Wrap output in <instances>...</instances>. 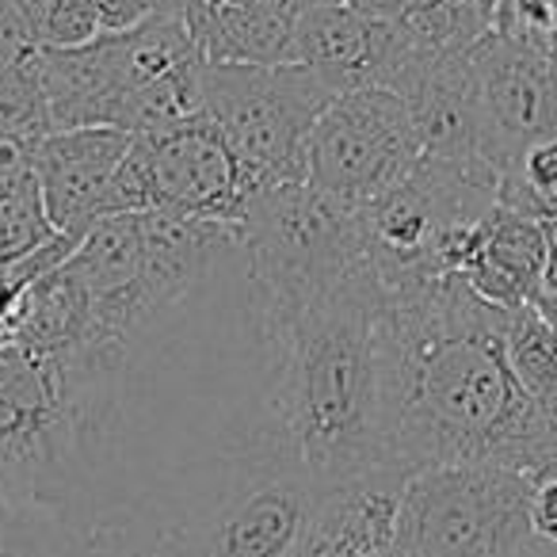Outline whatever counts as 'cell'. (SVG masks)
I'll return each mask as SVG.
<instances>
[{"label":"cell","mask_w":557,"mask_h":557,"mask_svg":"<svg viewBox=\"0 0 557 557\" xmlns=\"http://www.w3.org/2000/svg\"><path fill=\"white\" fill-rule=\"evenodd\" d=\"M424 157L401 92L348 88L318 115L306 141V184L348 214H363L412 176Z\"/></svg>","instance_id":"ba28073f"},{"label":"cell","mask_w":557,"mask_h":557,"mask_svg":"<svg viewBox=\"0 0 557 557\" xmlns=\"http://www.w3.org/2000/svg\"><path fill=\"white\" fill-rule=\"evenodd\" d=\"M81 534L35 511L0 504V557H77Z\"/></svg>","instance_id":"44dd1931"},{"label":"cell","mask_w":557,"mask_h":557,"mask_svg":"<svg viewBox=\"0 0 557 557\" xmlns=\"http://www.w3.org/2000/svg\"><path fill=\"white\" fill-rule=\"evenodd\" d=\"M405 473L374 470L318 493L287 557H394Z\"/></svg>","instance_id":"5bb4252c"},{"label":"cell","mask_w":557,"mask_h":557,"mask_svg":"<svg viewBox=\"0 0 557 557\" xmlns=\"http://www.w3.org/2000/svg\"><path fill=\"white\" fill-rule=\"evenodd\" d=\"M386 462L405 478L432 466L534 478L557 462V420L504 356V310L458 275L386 295Z\"/></svg>","instance_id":"6da1fadb"},{"label":"cell","mask_w":557,"mask_h":557,"mask_svg":"<svg viewBox=\"0 0 557 557\" xmlns=\"http://www.w3.org/2000/svg\"><path fill=\"white\" fill-rule=\"evenodd\" d=\"M531 478L508 466H432L405 481L394 557H531Z\"/></svg>","instance_id":"8992f818"},{"label":"cell","mask_w":557,"mask_h":557,"mask_svg":"<svg viewBox=\"0 0 557 557\" xmlns=\"http://www.w3.org/2000/svg\"><path fill=\"white\" fill-rule=\"evenodd\" d=\"M500 202V176L493 169L420 157L401 187L359 214L363 252L382 290L420 287L443 275H458L473 233Z\"/></svg>","instance_id":"277c9868"},{"label":"cell","mask_w":557,"mask_h":557,"mask_svg":"<svg viewBox=\"0 0 557 557\" xmlns=\"http://www.w3.org/2000/svg\"><path fill=\"white\" fill-rule=\"evenodd\" d=\"M73 443L54 363L0 341V504L70 527Z\"/></svg>","instance_id":"9c48e42d"},{"label":"cell","mask_w":557,"mask_h":557,"mask_svg":"<svg viewBox=\"0 0 557 557\" xmlns=\"http://www.w3.org/2000/svg\"><path fill=\"white\" fill-rule=\"evenodd\" d=\"M260 455L318 488L386 462V290L371 263L290 318L263 321Z\"/></svg>","instance_id":"7a4b0ae2"},{"label":"cell","mask_w":557,"mask_h":557,"mask_svg":"<svg viewBox=\"0 0 557 557\" xmlns=\"http://www.w3.org/2000/svg\"><path fill=\"white\" fill-rule=\"evenodd\" d=\"M481 103V153L504 176L539 138H557V70L542 50L493 32L470 50Z\"/></svg>","instance_id":"7c38bea8"},{"label":"cell","mask_w":557,"mask_h":557,"mask_svg":"<svg viewBox=\"0 0 557 557\" xmlns=\"http://www.w3.org/2000/svg\"><path fill=\"white\" fill-rule=\"evenodd\" d=\"M397 20L428 58H458L496 32V0H428Z\"/></svg>","instance_id":"ac0fdd59"},{"label":"cell","mask_w":557,"mask_h":557,"mask_svg":"<svg viewBox=\"0 0 557 557\" xmlns=\"http://www.w3.org/2000/svg\"><path fill=\"white\" fill-rule=\"evenodd\" d=\"M134 146L153 184L157 210L169 214L240 225L252 199L263 191L202 111L164 131L134 134Z\"/></svg>","instance_id":"8fae6325"},{"label":"cell","mask_w":557,"mask_h":557,"mask_svg":"<svg viewBox=\"0 0 557 557\" xmlns=\"http://www.w3.org/2000/svg\"><path fill=\"white\" fill-rule=\"evenodd\" d=\"M50 134L111 126L153 134L202 111V62L176 12L126 32H103L77 50H35Z\"/></svg>","instance_id":"3957f363"},{"label":"cell","mask_w":557,"mask_h":557,"mask_svg":"<svg viewBox=\"0 0 557 557\" xmlns=\"http://www.w3.org/2000/svg\"><path fill=\"white\" fill-rule=\"evenodd\" d=\"M348 4L359 12H371V16H405V12L420 9L428 0H348Z\"/></svg>","instance_id":"484cf974"},{"label":"cell","mask_w":557,"mask_h":557,"mask_svg":"<svg viewBox=\"0 0 557 557\" xmlns=\"http://www.w3.org/2000/svg\"><path fill=\"white\" fill-rule=\"evenodd\" d=\"M531 531L534 542L557 549V462L531 478Z\"/></svg>","instance_id":"7402d4cb"},{"label":"cell","mask_w":557,"mask_h":557,"mask_svg":"<svg viewBox=\"0 0 557 557\" xmlns=\"http://www.w3.org/2000/svg\"><path fill=\"white\" fill-rule=\"evenodd\" d=\"M50 134L47 108H42L39 70L35 54L20 62H0V138L42 141Z\"/></svg>","instance_id":"d6986e66"},{"label":"cell","mask_w":557,"mask_h":557,"mask_svg":"<svg viewBox=\"0 0 557 557\" xmlns=\"http://www.w3.org/2000/svg\"><path fill=\"white\" fill-rule=\"evenodd\" d=\"M35 47L42 50H77L103 35L96 0H20Z\"/></svg>","instance_id":"ffe728a7"},{"label":"cell","mask_w":557,"mask_h":557,"mask_svg":"<svg viewBox=\"0 0 557 557\" xmlns=\"http://www.w3.org/2000/svg\"><path fill=\"white\" fill-rule=\"evenodd\" d=\"M554 248H549V225L508 210L496 202L488 218L473 233V245L466 252L458 278L500 310L531 306L539 287L546 283Z\"/></svg>","instance_id":"9a60e30c"},{"label":"cell","mask_w":557,"mask_h":557,"mask_svg":"<svg viewBox=\"0 0 557 557\" xmlns=\"http://www.w3.org/2000/svg\"><path fill=\"white\" fill-rule=\"evenodd\" d=\"M504 356L534 409L557 420V336L534 306L504 310Z\"/></svg>","instance_id":"e0dca14e"},{"label":"cell","mask_w":557,"mask_h":557,"mask_svg":"<svg viewBox=\"0 0 557 557\" xmlns=\"http://www.w3.org/2000/svg\"><path fill=\"white\" fill-rule=\"evenodd\" d=\"M240 230L263 321L290 318L367 263L359 214L329 202L306 180L263 187Z\"/></svg>","instance_id":"5b68a950"},{"label":"cell","mask_w":557,"mask_h":557,"mask_svg":"<svg viewBox=\"0 0 557 557\" xmlns=\"http://www.w3.org/2000/svg\"><path fill=\"white\" fill-rule=\"evenodd\" d=\"M134 134L111 126H77L54 131L35 146V176H39L42 207L58 233H85L103 218L111 176L131 153Z\"/></svg>","instance_id":"4fadbf2b"},{"label":"cell","mask_w":557,"mask_h":557,"mask_svg":"<svg viewBox=\"0 0 557 557\" xmlns=\"http://www.w3.org/2000/svg\"><path fill=\"white\" fill-rule=\"evenodd\" d=\"M534 310H539V318L549 325V333L557 336V271H549L546 283L539 287V295H534Z\"/></svg>","instance_id":"d4e9b609"},{"label":"cell","mask_w":557,"mask_h":557,"mask_svg":"<svg viewBox=\"0 0 557 557\" xmlns=\"http://www.w3.org/2000/svg\"><path fill=\"white\" fill-rule=\"evenodd\" d=\"M318 493L278 458L240 455L191 534L202 557H287Z\"/></svg>","instance_id":"30bf717a"},{"label":"cell","mask_w":557,"mask_h":557,"mask_svg":"<svg viewBox=\"0 0 557 557\" xmlns=\"http://www.w3.org/2000/svg\"><path fill=\"white\" fill-rule=\"evenodd\" d=\"M549 248H554V263H549V271H557V222L549 225Z\"/></svg>","instance_id":"4316f807"},{"label":"cell","mask_w":557,"mask_h":557,"mask_svg":"<svg viewBox=\"0 0 557 557\" xmlns=\"http://www.w3.org/2000/svg\"><path fill=\"white\" fill-rule=\"evenodd\" d=\"M336 96L321 73L298 62L202 70V115L263 187L306 180V141Z\"/></svg>","instance_id":"52a82bcc"},{"label":"cell","mask_w":557,"mask_h":557,"mask_svg":"<svg viewBox=\"0 0 557 557\" xmlns=\"http://www.w3.org/2000/svg\"><path fill=\"white\" fill-rule=\"evenodd\" d=\"M96 9H100L103 32H126V27L146 24L157 12L180 16V0H96Z\"/></svg>","instance_id":"603a6c76"},{"label":"cell","mask_w":557,"mask_h":557,"mask_svg":"<svg viewBox=\"0 0 557 557\" xmlns=\"http://www.w3.org/2000/svg\"><path fill=\"white\" fill-rule=\"evenodd\" d=\"M225 4H245V9H268V12H278V16L298 20L306 9H318V4H344V0H225ZM180 9H184V0H180Z\"/></svg>","instance_id":"cb8c5ba5"},{"label":"cell","mask_w":557,"mask_h":557,"mask_svg":"<svg viewBox=\"0 0 557 557\" xmlns=\"http://www.w3.org/2000/svg\"><path fill=\"white\" fill-rule=\"evenodd\" d=\"M401 96L409 100L412 119H417L424 157L488 169L485 153H481V103L470 54L424 62L401 88Z\"/></svg>","instance_id":"2e32d148"}]
</instances>
